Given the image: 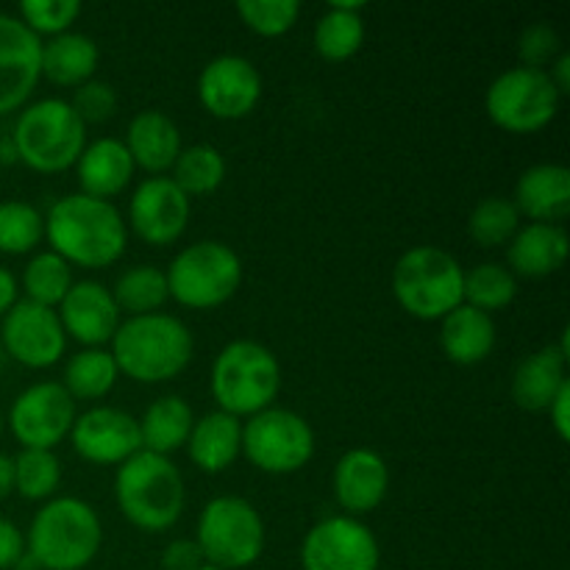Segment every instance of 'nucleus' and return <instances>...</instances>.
I'll return each mask as SVG.
<instances>
[{
  "instance_id": "34",
  "label": "nucleus",
  "mask_w": 570,
  "mask_h": 570,
  "mask_svg": "<svg viewBox=\"0 0 570 570\" xmlns=\"http://www.w3.org/2000/svg\"><path fill=\"white\" fill-rule=\"evenodd\" d=\"M518 295V278L510 267L499 262H482L465 271L462 278V304L473 306L479 312H499L510 306Z\"/></svg>"
},
{
  "instance_id": "37",
  "label": "nucleus",
  "mask_w": 570,
  "mask_h": 570,
  "mask_svg": "<svg viewBox=\"0 0 570 570\" xmlns=\"http://www.w3.org/2000/svg\"><path fill=\"white\" fill-rule=\"evenodd\" d=\"M45 237V215L28 200H0V254H31Z\"/></svg>"
},
{
  "instance_id": "1",
  "label": "nucleus",
  "mask_w": 570,
  "mask_h": 570,
  "mask_svg": "<svg viewBox=\"0 0 570 570\" xmlns=\"http://www.w3.org/2000/svg\"><path fill=\"white\" fill-rule=\"evenodd\" d=\"M45 237L50 250L67 265L100 271L126 254L128 226L111 200L72 193L56 200L45 215Z\"/></svg>"
},
{
  "instance_id": "10",
  "label": "nucleus",
  "mask_w": 570,
  "mask_h": 570,
  "mask_svg": "<svg viewBox=\"0 0 570 570\" xmlns=\"http://www.w3.org/2000/svg\"><path fill=\"white\" fill-rule=\"evenodd\" d=\"M243 454L262 473L289 476L315 456V432L298 412L267 406L243 423Z\"/></svg>"
},
{
  "instance_id": "4",
  "label": "nucleus",
  "mask_w": 570,
  "mask_h": 570,
  "mask_svg": "<svg viewBox=\"0 0 570 570\" xmlns=\"http://www.w3.org/2000/svg\"><path fill=\"white\" fill-rule=\"evenodd\" d=\"M115 499L122 518L142 532H165L184 512V476L170 456L137 451L117 465Z\"/></svg>"
},
{
  "instance_id": "42",
  "label": "nucleus",
  "mask_w": 570,
  "mask_h": 570,
  "mask_svg": "<svg viewBox=\"0 0 570 570\" xmlns=\"http://www.w3.org/2000/svg\"><path fill=\"white\" fill-rule=\"evenodd\" d=\"M70 106L76 109V115L81 117V122H106L115 117L117 111V89L109 81H100V78H89L87 83L76 89Z\"/></svg>"
},
{
  "instance_id": "47",
  "label": "nucleus",
  "mask_w": 570,
  "mask_h": 570,
  "mask_svg": "<svg viewBox=\"0 0 570 570\" xmlns=\"http://www.w3.org/2000/svg\"><path fill=\"white\" fill-rule=\"evenodd\" d=\"M546 72H549V78H551V83L557 87V92L566 98V95L570 92V53L562 50V53L554 59V65H551Z\"/></svg>"
},
{
  "instance_id": "8",
  "label": "nucleus",
  "mask_w": 570,
  "mask_h": 570,
  "mask_svg": "<svg viewBox=\"0 0 570 570\" xmlns=\"http://www.w3.org/2000/svg\"><path fill=\"white\" fill-rule=\"evenodd\" d=\"M265 521L248 499L215 495L200 510L195 546L206 566L223 570L250 568L265 551Z\"/></svg>"
},
{
  "instance_id": "16",
  "label": "nucleus",
  "mask_w": 570,
  "mask_h": 570,
  "mask_svg": "<svg viewBox=\"0 0 570 570\" xmlns=\"http://www.w3.org/2000/svg\"><path fill=\"white\" fill-rule=\"evenodd\" d=\"M198 98L209 115L239 120L259 106L262 76L245 56L220 53L204 65L198 76Z\"/></svg>"
},
{
  "instance_id": "44",
  "label": "nucleus",
  "mask_w": 570,
  "mask_h": 570,
  "mask_svg": "<svg viewBox=\"0 0 570 570\" xmlns=\"http://www.w3.org/2000/svg\"><path fill=\"white\" fill-rule=\"evenodd\" d=\"M26 554V534L14 521L0 515V570H11Z\"/></svg>"
},
{
  "instance_id": "31",
  "label": "nucleus",
  "mask_w": 570,
  "mask_h": 570,
  "mask_svg": "<svg viewBox=\"0 0 570 570\" xmlns=\"http://www.w3.org/2000/svg\"><path fill=\"white\" fill-rule=\"evenodd\" d=\"M117 376H120V371H117L111 351L83 348L67 360L61 387L72 395V401H98L111 393Z\"/></svg>"
},
{
  "instance_id": "9",
  "label": "nucleus",
  "mask_w": 570,
  "mask_h": 570,
  "mask_svg": "<svg viewBox=\"0 0 570 570\" xmlns=\"http://www.w3.org/2000/svg\"><path fill=\"white\" fill-rule=\"evenodd\" d=\"M170 298L189 309H215L243 284V259L220 239H198L173 256L165 271Z\"/></svg>"
},
{
  "instance_id": "40",
  "label": "nucleus",
  "mask_w": 570,
  "mask_h": 570,
  "mask_svg": "<svg viewBox=\"0 0 570 570\" xmlns=\"http://www.w3.org/2000/svg\"><path fill=\"white\" fill-rule=\"evenodd\" d=\"M78 14H81L78 0H26V3H20V20L37 37H42V33L56 37V33L70 31Z\"/></svg>"
},
{
  "instance_id": "25",
  "label": "nucleus",
  "mask_w": 570,
  "mask_h": 570,
  "mask_svg": "<svg viewBox=\"0 0 570 570\" xmlns=\"http://www.w3.org/2000/svg\"><path fill=\"white\" fill-rule=\"evenodd\" d=\"M568 259V234L551 223H527L507 245V267L512 276L543 278L560 271Z\"/></svg>"
},
{
  "instance_id": "48",
  "label": "nucleus",
  "mask_w": 570,
  "mask_h": 570,
  "mask_svg": "<svg viewBox=\"0 0 570 570\" xmlns=\"http://www.w3.org/2000/svg\"><path fill=\"white\" fill-rule=\"evenodd\" d=\"M14 493V460L0 454V501H6Z\"/></svg>"
},
{
  "instance_id": "21",
  "label": "nucleus",
  "mask_w": 570,
  "mask_h": 570,
  "mask_svg": "<svg viewBox=\"0 0 570 570\" xmlns=\"http://www.w3.org/2000/svg\"><path fill=\"white\" fill-rule=\"evenodd\" d=\"M568 332L560 345H543L527 360L518 362L512 373V401L527 412H546L568 379Z\"/></svg>"
},
{
  "instance_id": "30",
  "label": "nucleus",
  "mask_w": 570,
  "mask_h": 570,
  "mask_svg": "<svg viewBox=\"0 0 570 570\" xmlns=\"http://www.w3.org/2000/svg\"><path fill=\"white\" fill-rule=\"evenodd\" d=\"M195 426V412L181 395H161L139 417V438L142 451L170 456L181 445H187L189 432Z\"/></svg>"
},
{
  "instance_id": "14",
  "label": "nucleus",
  "mask_w": 570,
  "mask_h": 570,
  "mask_svg": "<svg viewBox=\"0 0 570 570\" xmlns=\"http://www.w3.org/2000/svg\"><path fill=\"white\" fill-rule=\"evenodd\" d=\"M0 348L20 365L45 371L65 356L67 334L56 309L22 298L3 315Z\"/></svg>"
},
{
  "instance_id": "22",
  "label": "nucleus",
  "mask_w": 570,
  "mask_h": 570,
  "mask_svg": "<svg viewBox=\"0 0 570 570\" xmlns=\"http://www.w3.org/2000/svg\"><path fill=\"white\" fill-rule=\"evenodd\" d=\"M518 215L532 223H551L560 226L570 215V170L557 161H540L521 173L515 184Z\"/></svg>"
},
{
  "instance_id": "32",
  "label": "nucleus",
  "mask_w": 570,
  "mask_h": 570,
  "mask_svg": "<svg viewBox=\"0 0 570 570\" xmlns=\"http://www.w3.org/2000/svg\"><path fill=\"white\" fill-rule=\"evenodd\" d=\"M115 304L117 309L126 312L128 317L154 315L170 301L167 289V276L156 265H134L126 273H120L115 282Z\"/></svg>"
},
{
  "instance_id": "38",
  "label": "nucleus",
  "mask_w": 570,
  "mask_h": 570,
  "mask_svg": "<svg viewBox=\"0 0 570 570\" xmlns=\"http://www.w3.org/2000/svg\"><path fill=\"white\" fill-rule=\"evenodd\" d=\"M61 462L53 451L22 449L14 456V490L28 501H50L59 490Z\"/></svg>"
},
{
  "instance_id": "28",
  "label": "nucleus",
  "mask_w": 570,
  "mask_h": 570,
  "mask_svg": "<svg viewBox=\"0 0 570 570\" xmlns=\"http://www.w3.org/2000/svg\"><path fill=\"white\" fill-rule=\"evenodd\" d=\"M42 76L59 87L78 89L95 76L100 65V48L92 37L81 31H65L42 42Z\"/></svg>"
},
{
  "instance_id": "39",
  "label": "nucleus",
  "mask_w": 570,
  "mask_h": 570,
  "mask_svg": "<svg viewBox=\"0 0 570 570\" xmlns=\"http://www.w3.org/2000/svg\"><path fill=\"white\" fill-rule=\"evenodd\" d=\"M237 14L259 37H282L298 22V0H239Z\"/></svg>"
},
{
  "instance_id": "23",
  "label": "nucleus",
  "mask_w": 570,
  "mask_h": 570,
  "mask_svg": "<svg viewBox=\"0 0 570 570\" xmlns=\"http://www.w3.org/2000/svg\"><path fill=\"white\" fill-rule=\"evenodd\" d=\"M122 145L131 154L134 167H142L150 176H165L181 154V131L161 109H145L131 117Z\"/></svg>"
},
{
  "instance_id": "41",
  "label": "nucleus",
  "mask_w": 570,
  "mask_h": 570,
  "mask_svg": "<svg viewBox=\"0 0 570 570\" xmlns=\"http://www.w3.org/2000/svg\"><path fill=\"white\" fill-rule=\"evenodd\" d=\"M562 53V37L551 22H532L518 37V61L529 70H546Z\"/></svg>"
},
{
  "instance_id": "3",
  "label": "nucleus",
  "mask_w": 570,
  "mask_h": 570,
  "mask_svg": "<svg viewBox=\"0 0 570 570\" xmlns=\"http://www.w3.org/2000/svg\"><path fill=\"white\" fill-rule=\"evenodd\" d=\"M104 546V523L92 504L59 495L39 507L26 532V551L42 570H81Z\"/></svg>"
},
{
  "instance_id": "49",
  "label": "nucleus",
  "mask_w": 570,
  "mask_h": 570,
  "mask_svg": "<svg viewBox=\"0 0 570 570\" xmlns=\"http://www.w3.org/2000/svg\"><path fill=\"white\" fill-rule=\"evenodd\" d=\"M200 570H223V568H215V566H204Z\"/></svg>"
},
{
  "instance_id": "18",
  "label": "nucleus",
  "mask_w": 570,
  "mask_h": 570,
  "mask_svg": "<svg viewBox=\"0 0 570 570\" xmlns=\"http://www.w3.org/2000/svg\"><path fill=\"white\" fill-rule=\"evenodd\" d=\"M42 39L14 14L0 11V115L22 109L42 78Z\"/></svg>"
},
{
  "instance_id": "35",
  "label": "nucleus",
  "mask_w": 570,
  "mask_h": 570,
  "mask_svg": "<svg viewBox=\"0 0 570 570\" xmlns=\"http://www.w3.org/2000/svg\"><path fill=\"white\" fill-rule=\"evenodd\" d=\"M521 228V215H518L512 198H501V195H490L473 206L471 217H468V234L482 248H501L510 245Z\"/></svg>"
},
{
  "instance_id": "2",
  "label": "nucleus",
  "mask_w": 570,
  "mask_h": 570,
  "mask_svg": "<svg viewBox=\"0 0 570 570\" xmlns=\"http://www.w3.org/2000/svg\"><path fill=\"white\" fill-rule=\"evenodd\" d=\"M195 340L187 323L176 315L126 317L111 337L117 371L139 384H161L181 376L193 362Z\"/></svg>"
},
{
  "instance_id": "15",
  "label": "nucleus",
  "mask_w": 570,
  "mask_h": 570,
  "mask_svg": "<svg viewBox=\"0 0 570 570\" xmlns=\"http://www.w3.org/2000/svg\"><path fill=\"white\" fill-rule=\"evenodd\" d=\"M193 200L173 184L170 176H148L128 200V223L142 243L173 245L187 232Z\"/></svg>"
},
{
  "instance_id": "45",
  "label": "nucleus",
  "mask_w": 570,
  "mask_h": 570,
  "mask_svg": "<svg viewBox=\"0 0 570 570\" xmlns=\"http://www.w3.org/2000/svg\"><path fill=\"white\" fill-rule=\"evenodd\" d=\"M549 421L554 426L557 438L568 440L570 438V382L562 384L560 393L554 395V401L549 404Z\"/></svg>"
},
{
  "instance_id": "24",
  "label": "nucleus",
  "mask_w": 570,
  "mask_h": 570,
  "mask_svg": "<svg viewBox=\"0 0 570 570\" xmlns=\"http://www.w3.org/2000/svg\"><path fill=\"white\" fill-rule=\"evenodd\" d=\"M134 159L122 139L117 137H98L95 142H87L76 161L78 187L83 195L109 200L120 195L134 178Z\"/></svg>"
},
{
  "instance_id": "20",
  "label": "nucleus",
  "mask_w": 570,
  "mask_h": 570,
  "mask_svg": "<svg viewBox=\"0 0 570 570\" xmlns=\"http://www.w3.org/2000/svg\"><path fill=\"white\" fill-rule=\"evenodd\" d=\"M334 495L351 518L379 510L387 499L390 468L382 454L371 449H351L334 465Z\"/></svg>"
},
{
  "instance_id": "33",
  "label": "nucleus",
  "mask_w": 570,
  "mask_h": 570,
  "mask_svg": "<svg viewBox=\"0 0 570 570\" xmlns=\"http://www.w3.org/2000/svg\"><path fill=\"white\" fill-rule=\"evenodd\" d=\"M173 170V184L181 189L187 198L193 195H209L226 181V159H223L220 150L215 145H189V148H181Z\"/></svg>"
},
{
  "instance_id": "11",
  "label": "nucleus",
  "mask_w": 570,
  "mask_h": 570,
  "mask_svg": "<svg viewBox=\"0 0 570 570\" xmlns=\"http://www.w3.org/2000/svg\"><path fill=\"white\" fill-rule=\"evenodd\" d=\"M562 95L546 70L510 67L499 72L484 95L490 120L510 134H534L557 117Z\"/></svg>"
},
{
  "instance_id": "19",
  "label": "nucleus",
  "mask_w": 570,
  "mask_h": 570,
  "mask_svg": "<svg viewBox=\"0 0 570 570\" xmlns=\"http://www.w3.org/2000/svg\"><path fill=\"white\" fill-rule=\"evenodd\" d=\"M56 315L67 337L87 348H104L106 343H111L122 323V312L117 309L111 289L95 278L72 282L61 304L56 306Z\"/></svg>"
},
{
  "instance_id": "7",
  "label": "nucleus",
  "mask_w": 570,
  "mask_h": 570,
  "mask_svg": "<svg viewBox=\"0 0 570 570\" xmlns=\"http://www.w3.org/2000/svg\"><path fill=\"white\" fill-rule=\"evenodd\" d=\"M462 271L454 254L438 245H415L404 250L393 267V295L401 309L417 321H443L462 304Z\"/></svg>"
},
{
  "instance_id": "6",
  "label": "nucleus",
  "mask_w": 570,
  "mask_h": 570,
  "mask_svg": "<svg viewBox=\"0 0 570 570\" xmlns=\"http://www.w3.org/2000/svg\"><path fill=\"white\" fill-rule=\"evenodd\" d=\"M11 145L22 165L37 173H61L76 167L87 148V126L70 100L42 98L22 106L11 128Z\"/></svg>"
},
{
  "instance_id": "26",
  "label": "nucleus",
  "mask_w": 570,
  "mask_h": 570,
  "mask_svg": "<svg viewBox=\"0 0 570 570\" xmlns=\"http://www.w3.org/2000/svg\"><path fill=\"white\" fill-rule=\"evenodd\" d=\"M187 454L204 473H223L243 454V421L220 410L195 417Z\"/></svg>"
},
{
  "instance_id": "17",
  "label": "nucleus",
  "mask_w": 570,
  "mask_h": 570,
  "mask_svg": "<svg viewBox=\"0 0 570 570\" xmlns=\"http://www.w3.org/2000/svg\"><path fill=\"white\" fill-rule=\"evenodd\" d=\"M67 438L72 451L92 465H122L142 451L139 421L117 406H92L76 415Z\"/></svg>"
},
{
  "instance_id": "13",
  "label": "nucleus",
  "mask_w": 570,
  "mask_h": 570,
  "mask_svg": "<svg viewBox=\"0 0 570 570\" xmlns=\"http://www.w3.org/2000/svg\"><path fill=\"white\" fill-rule=\"evenodd\" d=\"M76 415V401L59 382H37L11 401L9 429L22 449L53 451L70 434Z\"/></svg>"
},
{
  "instance_id": "46",
  "label": "nucleus",
  "mask_w": 570,
  "mask_h": 570,
  "mask_svg": "<svg viewBox=\"0 0 570 570\" xmlns=\"http://www.w3.org/2000/svg\"><path fill=\"white\" fill-rule=\"evenodd\" d=\"M17 301H20V284H17L14 273L9 267L0 265V321Z\"/></svg>"
},
{
  "instance_id": "51",
  "label": "nucleus",
  "mask_w": 570,
  "mask_h": 570,
  "mask_svg": "<svg viewBox=\"0 0 570 570\" xmlns=\"http://www.w3.org/2000/svg\"><path fill=\"white\" fill-rule=\"evenodd\" d=\"M0 356H3V348H0Z\"/></svg>"
},
{
  "instance_id": "12",
  "label": "nucleus",
  "mask_w": 570,
  "mask_h": 570,
  "mask_svg": "<svg viewBox=\"0 0 570 570\" xmlns=\"http://www.w3.org/2000/svg\"><path fill=\"white\" fill-rule=\"evenodd\" d=\"M382 549L371 527L351 515L323 518L301 543L304 570H379Z\"/></svg>"
},
{
  "instance_id": "50",
  "label": "nucleus",
  "mask_w": 570,
  "mask_h": 570,
  "mask_svg": "<svg viewBox=\"0 0 570 570\" xmlns=\"http://www.w3.org/2000/svg\"><path fill=\"white\" fill-rule=\"evenodd\" d=\"M0 434H3V415H0Z\"/></svg>"
},
{
  "instance_id": "36",
  "label": "nucleus",
  "mask_w": 570,
  "mask_h": 570,
  "mask_svg": "<svg viewBox=\"0 0 570 570\" xmlns=\"http://www.w3.org/2000/svg\"><path fill=\"white\" fill-rule=\"evenodd\" d=\"M72 287V267L61 259L53 250H42V254L31 256L22 271V289H26V301L42 304L56 309L67 289Z\"/></svg>"
},
{
  "instance_id": "27",
  "label": "nucleus",
  "mask_w": 570,
  "mask_h": 570,
  "mask_svg": "<svg viewBox=\"0 0 570 570\" xmlns=\"http://www.w3.org/2000/svg\"><path fill=\"white\" fill-rule=\"evenodd\" d=\"M495 337L499 328L493 315L468 304H460L440 321V345L456 365H479L488 360L495 348Z\"/></svg>"
},
{
  "instance_id": "29",
  "label": "nucleus",
  "mask_w": 570,
  "mask_h": 570,
  "mask_svg": "<svg viewBox=\"0 0 570 570\" xmlns=\"http://www.w3.org/2000/svg\"><path fill=\"white\" fill-rule=\"evenodd\" d=\"M365 3L362 0H332L315 22L312 42L326 61H345L365 45Z\"/></svg>"
},
{
  "instance_id": "43",
  "label": "nucleus",
  "mask_w": 570,
  "mask_h": 570,
  "mask_svg": "<svg viewBox=\"0 0 570 570\" xmlns=\"http://www.w3.org/2000/svg\"><path fill=\"white\" fill-rule=\"evenodd\" d=\"M204 566V554L195 546V540H173L161 551V568L165 570H200Z\"/></svg>"
},
{
  "instance_id": "5",
  "label": "nucleus",
  "mask_w": 570,
  "mask_h": 570,
  "mask_svg": "<svg viewBox=\"0 0 570 570\" xmlns=\"http://www.w3.org/2000/svg\"><path fill=\"white\" fill-rule=\"evenodd\" d=\"M209 387L220 412L250 417L276 406L282 393V362L256 340H232L212 362Z\"/></svg>"
}]
</instances>
